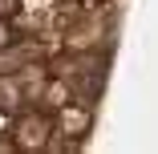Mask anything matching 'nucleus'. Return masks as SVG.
<instances>
[{"mask_svg":"<svg viewBox=\"0 0 158 154\" xmlns=\"http://www.w3.org/2000/svg\"><path fill=\"white\" fill-rule=\"evenodd\" d=\"M53 134V122L45 114H24L16 118V126H12V146L16 150H41Z\"/></svg>","mask_w":158,"mask_h":154,"instance_id":"f257e3e1","label":"nucleus"},{"mask_svg":"<svg viewBox=\"0 0 158 154\" xmlns=\"http://www.w3.org/2000/svg\"><path fill=\"white\" fill-rule=\"evenodd\" d=\"M61 130L73 134V138H81L89 130V110L85 106H65V110H61Z\"/></svg>","mask_w":158,"mask_h":154,"instance_id":"f03ea898","label":"nucleus"},{"mask_svg":"<svg viewBox=\"0 0 158 154\" xmlns=\"http://www.w3.org/2000/svg\"><path fill=\"white\" fill-rule=\"evenodd\" d=\"M20 12V0H0V16H4V20H12Z\"/></svg>","mask_w":158,"mask_h":154,"instance_id":"7ed1b4c3","label":"nucleus"},{"mask_svg":"<svg viewBox=\"0 0 158 154\" xmlns=\"http://www.w3.org/2000/svg\"><path fill=\"white\" fill-rule=\"evenodd\" d=\"M8 41H12V33H8V20L0 16V49H8Z\"/></svg>","mask_w":158,"mask_h":154,"instance_id":"20e7f679","label":"nucleus"},{"mask_svg":"<svg viewBox=\"0 0 158 154\" xmlns=\"http://www.w3.org/2000/svg\"><path fill=\"white\" fill-rule=\"evenodd\" d=\"M98 4H106V0H98Z\"/></svg>","mask_w":158,"mask_h":154,"instance_id":"39448f33","label":"nucleus"}]
</instances>
